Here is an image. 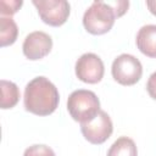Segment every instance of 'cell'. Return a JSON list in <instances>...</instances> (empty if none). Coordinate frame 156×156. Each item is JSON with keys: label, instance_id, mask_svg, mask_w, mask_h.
Masks as SVG:
<instances>
[{"label": "cell", "instance_id": "obj_6", "mask_svg": "<svg viewBox=\"0 0 156 156\" xmlns=\"http://www.w3.org/2000/svg\"><path fill=\"white\" fill-rule=\"evenodd\" d=\"M80 132L87 141L94 145H100L111 136L113 132V124L107 112L100 110L94 119L80 124Z\"/></svg>", "mask_w": 156, "mask_h": 156}, {"label": "cell", "instance_id": "obj_10", "mask_svg": "<svg viewBox=\"0 0 156 156\" xmlns=\"http://www.w3.org/2000/svg\"><path fill=\"white\" fill-rule=\"evenodd\" d=\"M1 100H0V107L2 110L12 108L17 105L20 100V89L18 87L10 80L1 79Z\"/></svg>", "mask_w": 156, "mask_h": 156}, {"label": "cell", "instance_id": "obj_16", "mask_svg": "<svg viewBox=\"0 0 156 156\" xmlns=\"http://www.w3.org/2000/svg\"><path fill=\"white\" fill-rule=\"evenodd\" d=\"M146 90L150 95V98H152L154 100H156V72H154L146 83Z\"/></svg>", "mask_w": 156, "mask_h": 156}, {"label": "cell", "instance_id": "obj_2", "mask_svg": "<svg viewBox=\"0 0 156 156\" xmlns=\"http://www.w3.org/2000/svg\"><path fill=\"white\" fill-rule=\"evenodd\" d=\"M67 110L69 116L82 123L90 122L100 112V100L91 90L78 89L71 93L67 100Z\"/></svg>", "mask_w": 156, "mask_h": 156}, {"label": "cell", "instance_id": "obj_12", "mask_svg": "<svg viewBox=\"0 0 156 156\" xmlns=\"http://www.w3.org/2000/svg\"><path fill=\"white\" fill-rule=\"evenodd\" d=\"M18 35V27L11 17L0 18V45L2 48L12 45Z\"/></svg>", "mask_w": 156, "mask_h": 156}, {"label": "cell", "instance_id": "obj_17", "mask_svg": "<svg viewBox=\"0 0 156 156\" xmlns=\"http://www.w3.org/2000/svg\"><path fill=\"white\" fill-rule=\"evenodd\" d=\"M146 6H147L149 11L154 16H156V0H147L146 1Z\"/></svg>", "mask_w": 156, "mask_h": 156}, {"label": "cell", "instance_id": "obj_8", "mask_svg": "<svg viewBox=\"0 0 156 156\" xmlns=\"http://www.w3.org/2000/svg\"><path fill=\"white\" fill-rule=\"evenodd\" d=\"M52 49V39L51 37L41 30H35L29 33L22 44L23 55L30 60L37 61L44 58Z\"/></svg>", "mask_w": 156, "mask_h": 156}, {"label": "cell", "instance_id": "obj_9", "mask_svg": "<svg viewBox=\"0 0 156 156\" xmlns=\"http://www.w3.org/2000/svg\"><path fill=\"white\" fill-rule=\"evenodd\" d=\"M136 48L147 57H156V24L143 26L135 38Z\"/></svg>", "mask_w": 156, "mask_h": 156}, {"label": "cell", "instance_id": "obj_5", "mask_svg": "<svg viewBox=\"0 0 156 156\" xmlns=\"http://www.w3.org/2000/svg\"><path fill=\"white\" fill-rule=\"evenodd\" d=\"M40 20L51 27H60L66 23L71 13V6L65 0H33Z\"/></svg>", "mask_w": 156, "mask_h": 156}, {"label": "cell", "instance_id": "obj_15", "mask_svg": "<svg viewBox=\"0 0 156 156\" xmlns=\"http://www.w3.org/2000/svg\"><path fill=\"white\" fill-rule=\"evenodd\" d=\"M110 5L113 7V10L116 11V15L117 17H121L123 16L128 7H129V1H126V0H118V1H108Z\"/></svg>", "mask_w": 156, "mask_h": 156}, {"label": "cell", "instance_id": "obj_4", "mask_svg": "<svg viewBox=\"0 0 156 156\" xmlns=\"http://www.w3.org/2000/svg\"><path fill=\"white\" fill-rule=\"evenodd\" d=\"M113 79L124 87L136 84L143 76L141 62L130 54H121L117 56L111 67Z\"/></svg>", "mask_w": 156, "mask_h": 156}, {"label": "cell", "instance_id": "obj_11", "mask_svg": "<svg viewBox=\"0 0 156 156\" xmlns=\"http://www.w3.org/2000/svg\"><path fill=\"white\" fill-rule=\"evenodd\" d=\"M107 156H138V149L129 136H119L108 149Z\"/></svg>", "mask_w": 156, "mask_h": 156}, {"label": "cell", "instance_id": "obj_1", "mask_svg": "<svg viewBox=\"0 0 156 156\" xmlns=\"http://www.w3.org/2000/svg\"><path fill=\"white\" fill-rule=\"evenodd\" d=\"M60 94L57 88L46 77L33 78L24 89L23 104L26 111L37 116H49L58 106Z\"/></svg>", "mask_w": 156, "mask_h": 156}, {"label": "cell", "instance_id": "obj_7", "mask_svg": "<svg viewBox=\"0 0 156 156\" xmlns=\"http://www.w3.org/2000/svg\"><path fill=\"white\" fill-rule=\"evenodd\" d=\"M74 69L77 78L88 84H96L101 82L105 73L102 60L93 52L83 54L77 60Z\"/></svg>", "mask_w": 156, "mask_h": 156}, {"label": "cell", "instance_id": "obj_14", "mask_svg": "<svg viewBox=\"0 0 156 156\" xmlns=\"http://www.w3.org/2000/svg\"><path fill=\"white\" fill-rule=\"evenodd\" d=\"M22 5H23V1H21V0H1L0 1V13L2 16L7 15L11 17L21 9Z\"/></svg>", "mask_w": 156, "mask_h": 156}, {"label": "cell", "instance_id": "obj_3", "mask_svg": "<svg viewBox=\"0 0 156 156\" xmlns=\"http://www.w3.org/2000/svg\"><path fill=\"white\" fill-rule=\"evenodd\" d=\"M117 15L110 2L94 1L83 15V26L93 35H101L111 30Z\"/></svg>", "mask_w": 156, "mask_h": 156}, {"label": "cell", "instance_id": "obj_13", "mask_svg": "<svg viewBox=\"0 0 156 156\" xmlns=\"http://www.w3.org/2000/svg\"><path fill=\"white\" fill-rule=\"evenodd\" d=\"M23 156H56L54 150L44 144H34L24 150Z\"/></svg>", "mask_w": 156, "mask_h": 156}]
</instances>
